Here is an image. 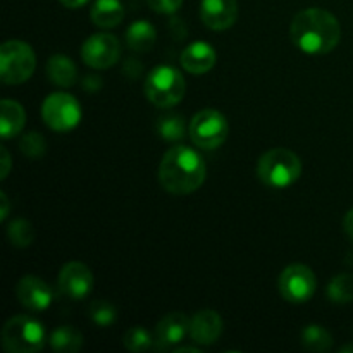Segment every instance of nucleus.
Instances as JSON below:
<instances>
[{
  "mask_svg": "<svg viewBox=\"0 0 353 353\" xmlns=\"http://www.w3.org/2000/svg\"><path fill=\"white\" fill-rule=\"evenodd\" d=\"M290 37L296 48L309 55H324L338 47L341 38L340 21L321 7L303 9L293 17Z\"/></svg>",
  "mask_w": 353,
  "mask_h": 353,
  "instance_id": "obj_1",
  "label": "nucleus"
},
{
  "mask_svg": "<svg viewBox=\"0 0 353 353\" xmlns=\"http://www.w3.org/2000/svg\"><path fill=\"white\" fill-rule=\"evenodd\" d=\"M207 176L202 155L186 145L171 147L159 165V183L171 195H190L203 185Z\"/></svg>",
  "mask_w": 353,
  "mask_h": 353,
  "instance_id": "obj_2",
  "label": "nucleus"
},
{
  "mask_svg": "<svg viewBox=\"0 0 353 353\" xmlns=\"http://www.w3.org/2000/svg\"><path fill=\"white\" fill-rule=\"evenodd\" d=\"M257 176L269 188H288L302 176V161L288 148H271L259 159Z\"/></svg>",
  "mask_w": 353,
  "mask_h": 353,
  "instance_id": "obj_3",
  "label": "nucleus"
},
{
  "mask_svg": "<svg viewBox=\"0 0 353 353\" xmlns=\"http://www.w3.org/2000/svg\"><path fill=\"white\" fill-rule=\"evenodd\" d=\"M2 347L9 353H34L45 345V327L31 316H14L2 327Z\"/></svg>",
  "mask_w": 353,
  "mask_h": 353,
  "instance_id": "obj_4",
  "label": "nucleus"
},
{
  "mask_svg": "<svg viewBox=\"0 0 353 353\" xmlns=\"http://www.w3.org/2000/svg\"><path fill=\"white\" fill-rule=\"evenodd\" d=\"M186 83L181 72L172 65H157L152 69L145 81V95L148 102L165 109L179 103L185 97Z\"/></svg>",
  "mask_w": 353,
  "mask_h": 353,
  "instance_id": "obj_5",
  "label": "nucleus"
},
{
  "mask_svg": "<svg viewBox=\"0 0 353 353\" xmlns=\"http://www.w3.org/2000/svg\"><path fill=\"white\" fill-rule=\"evenodd\" d=\"M37 57L26 41L9 40L0 47V76L3 85H23L33 76Z\"/></svg>",
  "mask_w": 353,
  "mask_h": 353,
  "instance_id": "obj_6",
  "label": "nucleus"
},
{
  "mask_svg": "<svg viewBox=\"0 0 353 353\" xmlns=\"http://www.w3.org/2000/svg\"><path fill=\"white\" fill-rule=\"evenodd\" d=\"M193 143L203 150H216L226 141L230 124L224 114L216 109H203L193 116L188 126Z\"/></svg>",
  "mask_w": 353,
  "mask_h": 353,
  "instance_id": "obj_7",
  "label": "nucleus"
},
{
  "mask_svg": "<svg viewBox=\"0 0 353 353\" xmlns=\"http://www.w3.org/2000/svg\"><path fill=\"white\" fill-rule=\"evenodd\" d=\"M41 117L50 130L68 133L81 121V107L72 95L64 92L52 93L41 103Z\"/></svg>",
  "mask_w": 353,
  "mask_h": 353,
  "instance_id": "obj_8",
  "label": "nucleus"
},
{
  "mask_svg": "<svg viewBox=\"0 0 353 353\" xmlns=\"http://www.w3.org/2000/svg\"><path fill=\"white\" fill-rule=\"evenodd\" d=\"M279 293L286 302L305 303L317 290V278L309 265L292 264L283 269L278 281Z\"/></svg>",
  "mask_w": 353,
  "mask_h": 353,
  "instance_id": "obj_9",
  "label": "nucleus"
},
{
  "mask_svg": "<svg viewBox=\"0 0 353 353\" xmlns=\"http://www.w3.org/2000/svg\"><path fill=\"white\" fill-rule=\"evenodd\" d=\"M121 57V43L114 34H92L81 45V59L93 69H109L117 64Z\"/></svg>",
  "mask_w": 353,
  "mask_h": 353,
  "instance_id": "obj_10",
  "label": "nucleus"
},
{
  "mask_svg": "<svg viewBox=\"0 0 353 353\" xmlns=\"http://www.w3.org/2000/svg\"><path fill=\"white\" fill-rule=\"evenodd\" d=\"M59 292L71 300H83L92 293L93 274L83 262H68L59 272Z\"/></svg>",
  "mask_w": 353,
  "mask_h": 353,
  "instance_id": "obj_11",
  "label": "nucleus"
},
{
  "mask_svg": "<svg viewBox=\"0 0 353 353\" xmlns=\"http://www.w3.org/2000/svg\"><path fill=\"white\" fill-rule=\"evenodd\" d=\"M16 296L23 309L30 312H43L52 305L54 292L47 281L37 276H24L16 286Z\"/></svg>",
  "mask_w": 353,
  "mask_h": 353,
  "instance_id": "obj_12",
  "label": "nucleus"
},
{
  "mask_svg": "<svg viewBox=\"0 0 353 353\" xmlns=\"http://www.w3.org/2000/svg\"><path fill=\"white\" fill-rule=\"evenodd\" d=\"M200 17L209 30H230L238 19V2L236 0H202Z\"/></svg>",
  "mask_w": 353,
  "mask_h": 353,
  "instance_id": "obj_13",
  "label": "nucleus"
},
{
  "mask_svg": "<svg viewBox=\"0 0 353 353\" xmlns=\"http://www.w3.org/2000/svg\"><path fill=\"white\" fill-rule=\"evenodd\" d=\"M190 334V319L183 312H171L162 317L155 326V348L168 350L181 343Z\"/></svg>",
  "mask_w": 353,
  "mask_h": 353,
  "instance_id": "obj_14",
  "label": "nucleus"
},
{
  "mask_svg": "<svg viewBox=\"0 0 353 353\" xmlns=\"http://www.w3.org/2000/svg\"><path fill=\"white\" fill-rule=\"evenodd\" d=\"M223 334V319L212 309H202L190 319V336L200 347H210Z\"/></svg>",
  "mask_w": 353,
  "mask_h": 353,
  "instance_id": "obj_15",
  "label": "nucleus"
},
{
  "mask_svg": "<svg viewBox=\"0 0 353 353\" xmlns=\"http://www.w3.org/2000/svg\"><path fill=\"white\" fill-rule=\"evenodd\" d=\"M216 50L207 41H193L181 54V68L190 74H205L216 65Z\"/></svg>",
  "mask_w": 353,
  "mask_h": 353,
  "instance_id": "obj_16",
  "label": "nucleus"
},
{
  "mask_svg": "<svg viewBox=\"0 0 353 353\" xmlns=\"http://www.w3.org/2000/svg\"><path fill=\"white\" fill-rule=\"evenodd\" d=\"M26 124V112L23 105L16 100L3 99L0 102V137L2 140H10L23 131Z\"/></svg>",
  "mask_w": 353,
  "mask_h": 353,
  "instance_id": "obj_17",
  "label": "nucleus"
},
{
  "mask_svg": "<svg viewBox=\"0 0 353 353\" xmlns=\"http://www.w3.org/2000/svg\"><path fill=\"white\" fill-rule=\"evenodd\" d=\"M90 17L95 26L110 30L119 26L124 19V7L119 0H95L90 10Z\"/></svg>",
  "mask_w": 353,
  "mask_h": 353,
  "instance_id": "obj_18",
  "label": "nucleus"
},
{
  "mask_svg": "<svg viewBox=\"0 0 353 353\" xmlns=\"http://www.w3.org/2000/svg\"><path fill=\"white\" fill-rule=\"evenodd\" d=\"M47 76L54 85L69 88L78 79V69L74 62L65 55H52L47 62Z\"/></svg>",
  "mask_w": 353,
  "mask_h": 353,
  "instance_id": "obj_19",
  "label": "nucleus"
},
{
  "mask_svg": "<svg viewBox=\"0 0 353 353\" xmlns=\"http://www.w3.org/2000/svg\"><path fill=\"white\" fill-rule=\"evenodd\" d=\"M157 40V30L148 21H134L126 31V43L134 52H148Z\"/></svg>",
  "mask_w": 353,
  "mask_h": 353,
  "instance_id": "obj_20",
  "label": "nucleus"
},
{
  "mask_svg": "<svg viewBox=\"0 0 353 353\" xmlns=\"http://www.w3.org/2000/svg\"><path fill=\"white\" fill-rule=\"evenodd\" d=\"M48 345L54 352L74 353L83 347V334L72 326H61L52 331Z\"/></svg>",
  "mask_w": 353,
  "mask_h": 353,
  "instance_id": "obj_21",
  "label": "nucleus"
},
{
  "mask_svg": "<svg viewBox=\"0 0 353 353\" xmlns=\"http://www.w3.org/2000/svg\"><path fill=\"white\" fill-rule=\"evenodd\" d=\"M300 340H302L303 348H307L309 352H327L333 347L331 333L319 324H309L307 327H303Z\"/></svg>",
  "mask_w": 353,
  "mask_h": 353,
  "instance_id": "obj_22",
  "label": "nucleus"
},
{
  "mask_svg": "<svg viewBox=\"0 0 353 353\" xmlns=\"http://www.w3.org/2000/svg\"><path fill=\"white\" fill-rule=\"evenodd\" d=\"M327 299L333 303H350L353 302V274L343 272V274L334 276L327 285Z\"/></svg>",
  "mask_w": 353,
  "mask_h": 353,
  "instance_id": "obj_23",
  "label": "nucleus"
},
{
  "mask_svg": "<svg viewBox=\"0 0 353 353\" xmlns=\"http://www.w3.org/2000/svg\"><path fill=\"white\" fill-rule=\"evenodd\" d=\"M123 345L126 350L140 353L150 350L152 347H155V336H152V333L148 330L141 326H133L124 333L123 336Z\"/></svg>",
  "mask_w": 353,
  "mask_h": 353,
  "instance_id": "obj_24",
  "label": "nucleus"
},
{
  "mask_svg": "<svg viewBox=\"0 0 353 353\" xmlns=\"http://www.w3.org/2000/svg\"><path fill=\"white\" fill-rule=\"evenodd\" d=\"M7 238L10 243L17 248H26L33 243L34 230L30 221L26 219H14L7 226Z\"/></svg>",
  "mask_w": 353,
  "mask_h": 353,
  "instance_id": "obj_25",
  "label": "nucleus"
},
{
  "mask_svg": "<svg viewBox=\"0 0 353 353\" xmlns=\"http://www.w3.org/2000/svg\"><path fill=\"white\" fill-rule=\"evenodd\" d=\"M90 321L99 327H109L117 321V309L107 300H95L88 309Z\"/></svg>",
  "mask_w": 353,
  "mask_h": 353,
  "instance_id": "obj_26",
  "label": "nucleus"
},
{
  "mask_svg": "<svg viewBox=\"0 0 353 353\" xmlns=\"http://www.w3.org/2000/svg\"><path fill=\"white\" fill-rule=\"evenodd\" d=\"M157 130L162 140L179 141L185 138L186 124L181 116H168V117H161V121H159L157 124Z\"/></svg>",
  "mask_w": 353,
  "mask_h": 353,
  "instance_id": "obj_27",
  "label": "nucleus"
},
{
  "mask_svg": "<svg viewBox=\"0 0 353 353\" xmlns=\"http://www.w3.org/2000/svg\"><path fill=\"white\" fill-rule=\"evenodd\" d=\"M19 148L23 152V155L30 159H38L47 152V141L37 131H28L26 134H23L19 141Z\"/></svg>",
  "mask_w": 353,
  "mask_h": 353,
  "instance_id": "obj_28",
  "label": "nucleus"
},
{
  "mask_svg": "<svg viewBox=\"0 0 353 353\" xmlns=\"http://www.w3.org/2000/svg\"><path fill=\"white\" fill-rule=\"evenodd\" d=\"M147 3L157 14H174L183 6V0H147Z\"/></svg>",
  "mask_w": 353,
  "mask_h": 353,
  "instance_id": "obj_29",
  "label": "nucleus"
},
{
  "mask_svg": "<svg viewBox=\"0 0 353 353\" xmlns=\"http://www.w3.org/2000/svg\"><path fill=\"white\" fill-rule=\"evenodd\" d=\"M9 171H10V155H9V150H7L6 147H2V172H0V179H2V181L9 176Z\"/></svg>",
  "mask_w": 353,
  "mask_h": 353,
  "instance_id": "obj_30",
  "label": "nucleus"
},
{
  "mask_svg": "<svg viewBox=\"0 0 353 353\" xmlns=\"http://www.w3.org/2000/svg\"><path fill=\"white\" fill-rule=\"evenodd\" d=\"M343 230H345V233H347V236L353 241V209L348 210L347 216H345Z\"/></svg>",
  "mask_w": 353,
  "mask_h": 353,
  "instance_id": "obj_31",
  "label": "nucleus"
},
{
  "mask_svg": "<svg viewBox=\"0 0 353 353\" xmlns=\"http://www.w3.org/2000/svg\"><path fill=\"white\" fill-rule=\"evenodd\" d=\"M0 205H2V212H0V221H6L9 216V199H7L6 192L0 193Z\"/></svg>",
  "mask_w": 353,
  "mask_h": 353,
  "instance_id": "obj_32",
  "label": "nucleus"
},
{
  "mask_svg": "<svg viewBox=\"0 0 353 353\" xmlns=\"http://www.w3.org/2000/svg\"><path fill=\"white\" fill-rule=\"evenodd\" d=\"M59 2L68 7V9H78V7H83L86 2H90V0H59Z\"/></svg>",
  "mask_w": 353,
  "mask_h": 353,
  "instance_id": "obj_33",
  "label": "nucleus"
},
{
  "mask_svg": "<svg viewBox=\"0 0 353 353\" xmlns=\"http://www.w3.org/2000/svg\"><path fill=\"white\" fill-rule=\"evenodd\" d=\"M183 352L200 353V348H195V347H179V348H176V353H183Z\"/></svg>",
  "mask_w": 353,
  "mask_h": 353,
  "instance_id": "obj_34",
  "label": "nucleus"
},
{
  "mask_svg": "<svg viewBox=\"0 0 353 353\" xmlns=\"http://www.w3.org/2000/svg\"><path fill=\"white\" fill-rule=\"evenodd\" d=\"M347 352H353V345H347V347L340 348V353H347Z\"/></svg>",
  "mask_w": 353,
  "mask_h": 353,
  "instance_id": "obj_35",
  "label": "nucleus"
}]
</instances>
